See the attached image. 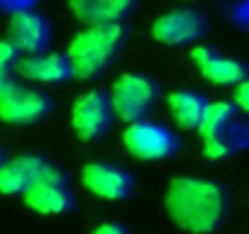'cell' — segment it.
Here are the masks:
<instances>
[{
  "instance_id": "cell-1",
  "label": "cell",
  "mask_w": 249,
  "mask_h": 234,
  "mask_svg": "<svg viewBox=\"0 0 249 234\" xmlns=\"http://www.w3.org/2000/svg\"><path fill=\"white\" fill-rule=\"evenodd\" d=\"M164 205L171 222L183 232L210 234L225 222L230 198L220 183L178 176L169 183Z\"/></svg>"
},
{
  "instance_id": "cell-2",
  "label": "cell",
  "mask_w": 249,
  "mask_h": 234,
  "mask_svg": "<svg viewBox=\"0 0 249 234\" xmlns=\"http://www.w3.org/2000/svg\"><path fill=\"white\" fill-rule=\"evenodd\" d=\"M124 25L122 22H105V25H88L83 32H78L69 49V64L76 78H93L103 73L117 56V51L124 44Z\"/></svg>"
},
{
  "instance_id": "cell-3",
  "label": "cell",
  "mask_w": 249,
  "mask_h": 234,
  "mask_svg": "<svg viewBox=\"0 0 249 234\" xmlns=\"http://www.w3.org/2000/svg\"><path fill=\"white\" fill-rule=\"evenodd\" d=\"M239 107L227 100L208 102V110L198 125V134L203 137V154L210 161L225 159L232 151L242 149L249 142L247 127L239 125Z\"/></svg>"
},
{
  "instance_id": "cell-4",
  "label": "cell",
  "mask_w": 249,
  "mask_h": 234,
  "mask_svg": "<svg viewBox=\"0 0 249 234\" xmlns=\"http://www.w3.org/2000/svg\"><path fill=\"white\" fill-rule=\"evenodd\" d=\"M157 95H159V88L152 78L137 76V73H124L115 81L110 90V102H112L115 117L132 125L149 115L152 105L157 102Z\"/></svg>"
},
{
  "instance_id": "cell-5",
  "label": "cell",
  "mask_w": 249,
  "mask_h": 234,
  "mask_svg": "<svg viewBox=\"0 0 249 234\" xmlns=\"http://www.w3.org/2000/svg\"><path fill=\"white\" fill-rule=\"evenodd\" d=\"M52 110L47 93L30 88L25 83H10L0 90V120L8 125H32Z\"/></svg>"
},
{
  "instance_id": "cell-6",
  "label": "cell",
  "mask_w": 249,
  "mask_h": 234,
  "mask_svg": "<svg viewBox=\"0 0 249 234\" xmlns=\"http://www.w3.org/2000/svg\"><path fill=\"white\" fill-rule=\"evenodd\" d=\"M112 115L115 110L110 95L103 90H88L81 98H76L71 107V127L81 142H95L107 132Z\"/></svg>"
},
{
  "instance_id": "cell-7",
  "label": "cell",
  "mask_w": 249,
  "mask_h": 234,
  "mask_svg": "<svg viewBox=\"0 0 249 234\" xmlns=\"http://www.w3.org/2000/svg\"><path fill=\"white\" fill-rule=\"evenodd\" d=\"M122 144L132 156L142 161H161L178 149V139L174 137V132L147 120L127 125V130L122 132Z\"/></svg>"
},
{
  "instance_id": "cell-8",
  "label": "cell",
  "mask_w": 249,
  "mask_h": 234,
  "mask_svg": "<svg viewBox=\"0 0 249 234\" xmlns=\"http://www.w3.org/2000/svg\"><path fill=\"white\" fill-rule=\"evenodd\" d=\"M22 198H25V205L35 210L37 215H64L73 207L69 181L56 166H49V171Z\"/></svg>"
},
{
  "instance_id": "cell-9",
  "label": "cell",
  "mask_w": 249,
  "mask_h": 234,
  "mask_svg": "<svg viewBox=\"0 0 249 234\" xmlns=\"http://www.w3.org/2000/svg\"><path fill=\"white\" fill-rule=\"evenodd\" d=\"M52 39V27L49 20L35 10H20L10 15L8 22V42L22 54H44Z\"/></svg>"
},
{
  "instance_id": "cell-10",
  "label": "cell",
  "mask_w": 249,
  "mask_h": 234,
  "mask_svg": "<svg viewBox=\"0 0 249 234\" xmlns=\"http://www.w3.org/2000/svg\"><path fill=\"white\" fill-rule=\"evenodd\" d=\"M81 183L88 193L103 198V200H124L132 193V176L110 164L90 161L81 168Z\"/></svg>"
},
{
  "instance_id": "cell-11",
  "label": "cell",
  "mask_w": 249,
  "mask_h": 234,
  "mask_svg": "<svg viewBox=\"0 0 249 234\" xmlns=\"http://www.w3.org/2000/svg\"><path fill=\"white\" fill-rule=\"evenodd\" d=\"M49 161L37 154H20L0 164V195H25L47 171Z\"/></svg>"
},
{
  "instance_id": "cell-12",
  "label": "cell",
  "mask_w": 249,
  "mask_h": 234,
  "mask_svg": "<svg viewBox=\"0 0 249 234\" xmlns=\"http://www.w3.org/2000/svg\"><path fill=\"white\" fill-rule=\"evenodd\" d=\"M203 34H205V20H203V15H198L193 10H171V13L157 17L152 25V37L169 47L198 42Z\"/></svg>"
},
{
  "instance_id": "cell-13",
  "label": "cell",
  "mask_w": 249,
  "mask_h": 234,
  "mask_svg": "<svg viewBox=\"0 0 249 234\" xmlns=\"http://www.w3.org/2000/svg\"><path fill=\"white\" fill-rule=\"evenodd\" d=\"M191 61L198 66L203 78L213 85H239L242 81H247V66L242 61L217 56L208 47H193Z\"/></svg>"
},
{
  "instance_id": "cell-14",
  "label": "cell",
  "mask_w": 249,
  "mask_h": 234,
  "mask_svg": "<svg viewBox=\"0 0 249 234\" xmlns=\"http://www.w3.org/2000/svg\"><path fill=\"white\" fill-rule=\"evenodd\" d=\"M18 73L32 83H64L73 76L69 56L52 51V54H32V56H20L18 61Z\"/></svg>"
},
{
  "instance_id": "cell-15",
  "label": "cell",
  "mask_w": 249,
  "mask_h": 234,
  "mask_svg": "<svg viewBox=\"0 0 249 234\" xmlns=\"http://www.w3.org/2000/svg\"><path fill=\"white\" fill-rule=\"evenodd\" d=\"M140 0H69L71 13L86 25H105L127 20Z\"/></svg>"
},
{
  "instance_id": "cell-16",
  "label": "cell",
  "mask_w": 249,
  "mask_h": 234,
  "mask_svg": "<svg viewBox=\"0 0 249 234\" xmlns=\"http://www.w3.org/2000/svg\"><path fill=\"white\" fill-rule=\"evenodd\" d=\"M166 110L181 130H198L208 110V100L196 90H176L166 98Z\"/></svg>"
},
{
  "instance_id": "cell-17",
  "label": "cell",
  "mask_w": 249,
  "mask_h": 234,
  "mask_svg": "<svg viewBox=\"0 0 249 234\" xmlns=\"http://www.w3.org/2000/svg\"><path fill=\"white\" fill-rule=\"evenodd\" d=\"M18 61H20V51L8 39H0V90L13 83V73L18 71Z\"/></svg>"
},
{
  "instance_id": "cell-18",
  "label": "cell",
  "mask_w": 249,
  "mask_h": 234,
  "mask_svg": "<svg viewBox=\"0 0 249 234\" xmlns=\"http://www.w3.org/2000/svg\"><path fill=\"white\" fill-rule=\"evenodd\" d=\"M232 102H234L242 112H247V115H249V78H247V81H242L239 85H234Z\"/></svg>"
},
{
  "instance_id": "cell-19",
  "label": "cell",
  "mask_w": 249,
  "mask_h": 234,
  "mask_svg": "<svg viewBox=\"0 0 249 234\" xmlns=\"http://www.w3.org/2000/svg\"><path fill=\"white\" fill-rule=\"evenodd\" d=\"M90 234H130V232L124 229L122 224H117V222H103V224H98Z\"/></svg>"
},
{
  "instance_id": "cell-20",
  "label": "cell",
  "mask_w": 249,
  "mask_h": 234,
  "mask_svg": "<svg viewBox=\"0 0 249 234\" xmlns=\"http://www.w3.org/2000/svg\"><path fill=\"white\" fill-rule=\"evenodd\" d=\"M30 3L32 0H0V8H5L13 13H20V10H30Z\"/></svg>"
},
{
  "instance_id": "cell-21",
  "label": "cell",
  "mask_w": 249,
  "mask_h": 234,
  "mask_svg": "<svg viewBox=\"0 0 249 234\" xmlns=\"http://www.w3.org/2000/svg\"><path fill=\"white\" fill-rule=\"evenodd\" d=\"M0 164H3V156H0Z\"/></svg>"
}]
</instances>
